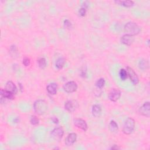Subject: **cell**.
<instances>
[{
	"instance_id": "cell-15",
	"label": "cell",
	"mask_w": 150,
	"mask_h": 150,
	"mask_svg": "<svg viewBox=\"0 0 150 150\" xmlns=\"http://www.w3.org/2000/svg\"><path fill=\"white\" fill-rule=\"evenodd\" d=\"M57 89H58V86L55 83L49 84L46 87V90L48 92L49 94H51V95L56 94L57 93Z\"/></svg>"
},
{
	"instance_id": "cell-25",
	"label": "cell",
	"mask_w": 150,
	"mask_h": 150,
	"mask_svg": "<svg viewBox=\"0 0 150 150\" xmlns=\"http://www.w3.org/2000/svg\"><path fill=\"white\" fill-rule=\"evenodd\" d=\"M30 122H31V124L32 125H33V126H36V125H38V124H39L40 120L36 116H32L31 117Z\"/></svg>"
},
{
	"instance_id": "cell-13",
	"label": "cell",
	"mask_w": 150,
	"mask_h": 150,
	"mask_svg": "<svg viewBox=\"0 0 150 150\" xmlns=\"http://www.w3.org/2000/svg\"><path fill=\"white\" fill-rule=\"evenodd\" d=\"M5 90L15 94L18 92L17 87L15 84L12 81H8L5 84Z\"/></svg>"
},
{
	"instance_id": "cell-9",
	"label": "cell",
	"mask_w": 150,
	"mask_h": 150,
	"mask_svg": "<svg viewBox=\"0 0 150 150\" xmlns=\"http://www.w3.org/2000/svg\"><path fill=\"white\" fill-rule=\"evenodd\" d=\"M74 125L78 128L84 131H86L88 129V126L86 122L82 119H76L73 121Z\"/></svg>"
},
{
	"instance_id": "cell-18",
	"label": "cell",
	"mask_w": 150,
	"mask_h": 150,
	"mask_svg": "<svg viewBox=\"0 0 150 150\" xmlns=\"http://www.w3.org/2000/svg\"><path fill=\"white\" fill-rule=\"evenodd\" d=\"M108 129L112 133H116L118 132L119 127L117 123L113 120L111 121L108 125Z\"/></svg>"
},
{
	"instance_id": "cell-7",
	"label": "cell",
	"mask_w": 150,
	"mask_h": 150,
	"mask_svg": "<svg viewBox=\"0 0 150 150\" xmlns=\"http://www.w3.org/2000/svg\"><path fill=\"white\" fill-rule=\"evenodd\" d=\"M63 87H64V90H65V92H66V93H73L74 92H76L77 90L78 84L75 82L70 81V82H69L65 83Z\"/></svg>"
},
{
	"instance_id": "cell-8",
	"label": "cell",
	"mask_w": 150,
	"mask_h": 150,
	"mask_svg": "<svg viewBox=\"0 0 150 150\" xmlns=\"http://www.w3.org/2000/svg\"><path fill=\"white\" fill-rule=\"evenodd\" d=\"M121 96V91L118 89H112L108 94V98L111 102H117Z\"/></svg>"
},
{
	"instance_id": "cell-4",
	"label": "cell",
	"mask_w": 150,
	"mask_h": 150,
	"mask_svg": "<svg viewBox=\"0 0 150 150\" xmlns=\"http://www.w3.org/2000/svg\"><path fill=\"white\" fill-rule=\"evenodd\" d=\"M126 71L127 72L128 77L130 78L132 83L134 85L138 84V83H139V78L135 71L130 67L126 68Z\"/></svg>"
},
{
	"instance_id": "cell-24",
	"label": "cell",
	"mask_w": 150,
	"mask_h": 150,
	"mask_svg": "<svg viewBox=\"0 0 150 150\" xmlns=\"http://www.w3.org/2000/svg\"><path fill=\"white\" fill-rule=\"evenodd\" d=\"M38 63L39 67L41 69H44L46 66V61L45 58H40L38 60Z\"/></svg>"
},
{
	"instance_id": "cell-17",
	"label": "cell",
	"mask_w": 150,
	"mask_h": 150,
	"mask_svg": "<svg viewBox=\"0 0 150 150\" xmlns=\"http://www.w3.org/2000/svg\"><path fill=\"white\" fill-rule=\"evenodd\" d=\"M115 3L120 5L126 7H131L134 4V1H130V0H127V1H121V0H117V1H115Z\"/></svg>"
},
{
	"instance_id": "cell-3",
	"label": "cell",
	"mask_w": 150,
	"mask_h": 150,
	"mask_svg": "<svg viewBox=\"0 0 150 150\" xmlns=\"http://www.w3.org/2000/svg\"><path fill=\"white\" fill-rule=\"evenodd\" d=\"M135 121L132 118H128L125 120L123 127V132L126 135H129L133 133L135 129Z\"/></svg>"
},
{
	"instance_id": "cell-27",
	"label": "cell",
	"mask_w": 150,
	"mask_h": 150,
	"mask_svg": "<svg viewBox=\"0 0 150 150\" xmlns=\"http://www.w3.org/2000/svg\"><path fill=\"white\" fill-rule=\"evenodd\" d=\"M64 25L65 28H66L67 29H70L72 27V23L68 19H66V20L64 21Z\"/></svg>"
},
{
	"instance_id": "cell-19",
	"label": "cell",
	"mask_w": 150,
	"mask_h": 150,
	"mask_svg": "<svg viewBox=\"0 0 150 150\" xmlns=\"http://www.w3.org/2000/svg\"><path fill=\"white\" fill-rule=\"evenodd\" d=\"M66 63V60L64 58H60L57 59L55 66L58 69H61L64 68L65 64Z\"/></svg>"
},
{
	"instance_id": "cell-16",
	"label": "cell",
	"mask_w": 150,
	"mask_h": 150,
	"mask_svg": "<svg viewBox=\"0 0 150 150\" xmlns=\"http://www.w3.org/2000/svg\"><path fill=\"white\" fill-rule=\"evenodd\" d=\"M1 96L3 97L4 98H7L9 100H13L14 99V94L5 89H1Z\"/></svg>"
},
{
	"instance_id": "cell-21",
	"label": "cell",
	"mask_w": 150,
	"mask_h": 150,
	"mask_svg": "<svg viewBox=\"0 0 150 150\" xmlns=\"http://www.w3.org/2000/svg\"><path fill=\"white\" fill-rule=\"evenodd\" d=\"M9 52H10V54L11 55V56L12 57H14V58L17 57L18 55V49H17V46L14 45L11 46L10 49H9Z\"/></svg>"
},
{
	"instance_id": "cell-20",
	"label": "cell",
	"mask_w": 150,
	"mask_h": 150,
	"mask_svg": "<svg viewBox=\"0 0 150 150\" xmlns=\"http://www.w3.org/2000/svg\"><path fill=\"white\" fill-rule=\"evenodd\" d=\"M139 68L142 70H146L148 68V62L145 59H141L139 63Z\"/></svg>"
},
{
	"instance_id": "cell-5",
	"label": "cell",
	"mask_w": 150,
	"mask_h": 150,
	"mask_svg": "<svg viewBox=\"0 0 150 150\" xmlns=\"http://www.w3.org/2000/svg\"><path fill=\"white\" fill-rule=\"evenodd\" d=\"M51 137L56 141H60L64 134V130L62 127H56L51 132Z\"/></svg>"
},
{
	"instance_id": "cell-22",
	"label": "cell",
	"mask_w": 150,
	"mask_h": 150,
	"mask_svg": "<svg viewBox=\"0 0 150 150\" xmlns=\"http://www.w3.org/2000/svg\"><path fill=\"white\" fill-rule=\"evenodd\" d=\"M105 80L103 78H100V79H98L96 82V86L97 87L98 89H102L103 88V87H104V84H105Z\"/></svg>"
},
{
	"instance_id": "cell-11",
	"label": "cell",
	"mask_w": 150,
	"mask_h": 150,
	"mask_svg": "<svg viewBox=\"0 0 150 150\" xmlns=\"http://www.w3.org/2000/svg\"><path fill=\"white\" fill-rule=\"evenodd\" d=\"M78 135L76 133H70L69 134L66 139H65V144L66 145L70 147L74 144V143L76 141Z\"/></svg>"
},
{
	"instance_id": "cell-23",
	"label": "cell",
	"mask_w": 150,
	"mask_h": 150,
	"mask_svg": "<svg viewBox=\"0 0 150 150\" xmlns=\"http://www.w3.org/2000/svg\"><path fill=\"white\" fill-rule=\"evenodd\" d=\"M119 74H120V79L122 80H126L127 79V78H128L127 72L126 69H121L120 71Z\"/></svg>"
},
{
	"instance_id": "cell-12",
	"label": "cell",
	"mask_w": 150,
	"mask_h": 150,
	"mask_svg": "<svg viewBox=\"0 0 150 150\" xmlns=\"http://www.w3.org/2000/svg\"><path fill=\"white\" fill-rule=\"evenodd\" d=\"M134 41V38L133 36L126 34L123 35L121 38V42L122 44L130 46L131 45Z\"/></svg>"
},
{
	"instance_id": "cell-30",
	"label": "cell",
	"mask_w": 150,
	"mask_h": 150,
	"mask_svg": "<svg viewBox=\"0 0 150 150\" xmlns=\"http://www.w3.org/2000/svg\"><path fill=\"white\" fill-rule=\"evenodd\" d=\"M121 148L120 147H119L118 145H114L113 146H112L111 147V149H120Z\"/></svg>"
},
{
	"instance_id": "cell-28",
	"label": "cell",
	"mask_w": 150,
	"mask_h": 150,
	"mask_svg": "<svg viewBox=\"0 0 150 150\" xmlns=\"http://www.w3.org/2000/svg\"><path fill=\"white\" fill-rule=\"evenodd\" d=\"M86 9L83 8V7H82L81 8L79 9V14L80 17H84L85 15H86Z\"/></svg>"
},
{
	"instance_id": "cell-10",
	"label": "cell",
	"mask_w": 150,
	"mask_h": 150,
	"mask_svg": "<svg viewBox=\"0 0 150 150\" xmlns=\"http://www.w3.org/2000/svg\"><path fill=\"white\" fill-rule=\"evenodd\" d=\"M140 113L146 117H149L150 116V104L149 102H145L139 108Z\"/></svg>"
},
{
	"instance_id": "cell-1",
	"label": "cell",
	"mask_w": 150,
	"mask_h": 150,
	"mask_svg": "<svg viewBox=\"0 0 150 150\" xmlns=\"http://www.w3.org/2000/svg\"><path fill=\"white\" fill-rule=\"evenodd\" d=\"M141 31V27L136 23L133 22H129L124 26V32L127 35L135 36L138 35Z\"/></svg>"
},
{
	"instance_id": "cell-2",
	"label": "cell",
	"mask_w": 150,
	"mask_h": 150,
	"mask_svg": "<svg viewBox=\"0 0 150 150\" xmlns=\"http://www.w3.org/2000/svg\"><path fill=\"white\" fill-rule=\"evenodd\" d=\"M48 106L44 100H38L33 103V109L38 115H44L47 111Z\"/></svg>"
},
{
	"instance_id": "cell-26",
	"label": "cell",
	"mask_w": 150,
	"mask_h": 150,
	"mask_svg": "<svg viewBox=\"0 0 150 150\" xmlns=\"http://www.w3.org/2000/svg\"><path fill=\"white\" fill-rule=\"evenodd\" d=\"M22 64H23V65L25 66H28L30 65V64H31V60H30V59L27 58V57H25L23 59V60H22Z\"/></svg>"
},
{
	"instance_id": "cell-29",
	"label": "cell",
	"mask_w": 150,
	"mask_h": 150,
	"mask_svg": "<svg viewBox=\"0 0 150 150\" xmlns=\"http://www.w3.org/2000/svg\"><path fill=\"white\" fill-rule=\"evenodd\" d=\"M88 6H89V2L88 1H84V2H83V3L82 4V7H83V8L87 9V8H88Z\"/></svg>"
},
{
	"instance_id": "cell-31",
	"label": "cell",
	"mask_w": 150,
	"mask_h": 150,
	"mask_svg": "<svg viewBox=\"0 0 150 150\" xmlns=\"http://www.w3.org/2000/svg\"><path fill=\"white\" fill-rule=\"evenodd\" d=\"M52 121H53L54 123H55V124H58V123H59L58 119L56 117H53L52 118Z\"/></svg>"
},
{
	"instance_id": "cell-14",
	"label": "cell",
	"mask_w": 150,
	"mask_h": 150,
	"mask_svg": "<svg viewBox=\"0 0 150 150\" xmlns=\"http://www.w3.org/2000/svg\"><path fill=\"white\" fill-rule=\"evenodd\" d=\"M92 115L95 117H99L102 115V107L100 105L94 104L92 107Z\"/></svg>"
},
{
	"instance_id": "cell-6",
	"label": "cell",
	"mask_w": 150,
	"mask_h": 150,
	"mask_svg": "<svg viewBox=\"0 0 150 150\" xmlns=\"http://www.w3.org/2000/svg\"><path fill=\"white\" fill-rule=\"evenodd\" d=\"M79 107V103L76 100H71L67 101L65 104V108L70 112H73Z\"/></svg>"
}]
</instances>
